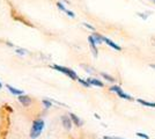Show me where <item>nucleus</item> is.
Returning a JSON list of instances; mask_svg holds the SVG:
<instances>
[{
    "instance_id": "nucleus-3",
    "label": "nucleus",
    "mask_w": 155,
    "mask_h": 139,
    "mask_svg": "<svg viewBox=\"0 0 155 139\" xmlns=\"http://www.w3.org/2000/svg\"><path fill=\"white\" fill-rule=\"evenodd\" d=\"M109 89H110V92L116 93V94L118 95V96H119V98H120V99L130 100V101H131V100H133V98H132L131 95H129V94H126V93L124 92L123 89H122V88H120L119 86H116V85H115V86H111V87H110Z\"/></svg>"
},
{
    "instance_id": "nucleus-2",
    "label": "nucleus",
    "mask_w": 155,
    "mask_h": 139,
    "mask_svg": "<svg viewBox=\"0 0 155 139\" xmlns=\"http://www.w3.org/2000/svg\"><path fill=\"white\" fill-rule=\"evenodd\" d=\"M53 68L54 70H57V71H59V72L64 73L65 75H67V77H70L71 79L73 80H78L79 78H78V74L73 70H71V68H68V67H65V66H60V65H57V64H54L53 65Z\"/></svg>"
},
{
    "instance_id": "nucleus-21",
    "label": "nucleus",
    "mask_w": 155,
    "mask_h": 139,
    "mask_svg": "<svg viewBox=\"0 0 155 139\" xmlns=\"http://www.w3.org/2000/svg\"><path fill=\"white\" fill-rule=\"evenodd\" d=\"M103 139H116V138H115V137H108V136H107V137H104Z\"/></svg>"
},
{
    "instance_id": "nucleus-1",
    "label": "nucleus",
    "mask_w": 155,
    "mask_h": 139,
    "mask_svg": "<svg viewBox=\"0 0 155 139\" xmlns=\"http://www.w3.org/2000/svg\"><path fill=\"white\" fill-rule=\"evenodd\" d=\"M44 121L42 118H37L32 122L31 124V129H30V138L31 139H36L41 136V133L43 132V129H44Z\"/></svg>"
},
{
    "instance_id": "nucleus-7",
    "label": "nucleus",
    "mask_w": 155,
    "mask_h": 139,
    "mask_svg": "<svg viewBox=\"0 0 155 139\" xmlns=\"http://www.w3.org/2000/svg\"><path fill=\"white\" fill-rule=\"evenodd\" d=\"M88 41H89V45H91V51H93V55H94L95 57H97L96 42L94 41V38H93V36H89V37H88Z\"/></svg>"
},
{
    "instance_id": "nucleus-20",
    "label": "nucleus",
    "mask_w": 155,
    "mask_h": 139,
    "mask_svg": "<svg viewBox=\"0 0 155 139\" xmlns=\"http://www.w3.org/2000/svg\"><path fill=\"white\" fill-rule=\"evenodd\" d=\"M84 27H87V28H89V29H91V30H94V27H91V25H88V23H84Z\"/></svg>"
},
{
    "instance_id": "nucleus-23",
    "label": "nucleus",
    "mask_w": 155,
    "mask_h": 139,
    "mask_svg": "<svg viewBox=\"0 0 155 139\" xmlns=\"http://www.w3.org/2000/svg\"><path fill=\"white\" fill-rule=\"evenodd\" d=\"M1 88H2V84H1V82H0V89H1Z\"/></svg>"
},
{
    "instance_id": "nucleus-4",
    "label": "nucleus",
    "mask_w": 155,
    "mask_h": 139,
    "mask_svg": "<svg viewBox=\"0 0 155 139\" xmlns=\"http://www.w3.org/2000/svg\"><path fill=\"white\" fill-rule=\"evenodd\" d=\"M61 124L64 126L66 130H71L72 129V125H73V122H72V119L70 116H67V115H64V116H61Z\"/></svg>"
},
{
    "instance_id": "nucleus-6",
    "label": "nucleus",
    "mask_w": 155,
    "mask_h": 139,
    "mask_svg": "<svg viewBox=\"0 0 155 139\" xmlns=\"http://www.w3.org/2000/svg\"><path fill=\"white\" fill-rule=\"evenodd\" d=\"M19 102L20 103H22V106L28 107L30 103H31V99H30L29 96H27V95H20Z\"/></svg>"
},
{
    "instance_id": "nucleus-11",
    "label": "nucleus",
    "mask_w": 155,
    "mask_h": 139,
    "mask_svg": "<svg viewBox=\"0 0 155 139\" xmlns=\"http://www.w3.org/2000/svg\"><path fill=\"white\" fill-rule=\"evenodd\" d=\"M141 106L143 107H149V108H155V102H148V101H145L142 99H138L137 100Z\"/></svg>"
},
{
    "instance_id": "nucleus-13",
    "label": "nucleus",
    "mask_w": 155,
    "mask_h": 139,
    "mask_svg": "<svg viewBox=\"0 0 155 139\" xmlns=\"http://www.w3.org/2000/svg\"><path fill=\"white\" fill-rule=\"evenodd\" d=\"M101 75H102L105 80L110 81V82H115V78H114V77H111V75H109V74H107V73H101Z\"/></svg>"
},
{
    "instance_id": "nucleus-10",
    "label": "nucleus",
    "mask_w": 155,
    "mask_h": 139,
    "mask_svg": "<svg viewBox=\"0 0 155 139\" xmlns=\"http://www.w3.org/2000/svg\"><path fill=\"white\" fill-rule=\"evenodd\" d=\"M68 116L71 117L72 122H73V124H74V125H77V126H81V125H82V121L79 118L77 115H74V114L71 113L70 115H68Z\"/></svg>"
},
{
    "instance_id": "nucleus-18",
    "label": "nucleus",
    "mask_w": 155,
    "mask_h": 139,
    "mask_svg": "<svg viewBox=\"0 0 155 139\" xmlns=\"http://www.w3.org/2000/svg\"><path fill=\"white\" fill-rule=\"evenodd\" d=\"M66 14H67L68 16H71V18H74V16H75V15H74V13H73V12H71V11H68V9L66 11Z\"/></svg>"
},
{
    "instance_id": "nucleus-9",
    "label": "nucleus",
    "mask_w": 155,
    "mask_h": 139,
    "mask_svg": "<svg viewBox=\"0 0 155 139\" xmlns=\"http://www.w3.org/2000/svg\"><path fill=\"white\" fill-rule=\"evenodd\" d=\"M6 87L8 88V91L12 93L13 95H16V96H20V95H23V92L21 91V89H18V88H15V87L11 86V85H6Z\"/></svg>"
},
{
    "instance_id": "nucleus-17",
    "label": "nucleus",
    "mask_w": 155,
    "mask_h": 139,
    "mask_svg": "<svg viewBox=\"0 0 155 139\" xmlns=\"http://www.w3.org/2000/svg\"><path fill=\"white\" fill-rule=\"evenodd\" d=\"M57 6H58L59 9H60V11H63V12H66V11H67V9L65 8V6L63 5V4H61V2H57Z\"/></svg>"
},
{
    "instance_id": "nucleus-14",
    "label": "nucleus",
    "mask_w": 155,
    "mask_h": 139,
    "mask_svg": "<svg viewBox=\"0 0 155 139\" xmlns=\"http://www.w3.org/2000/svg\"><path fill=\"white\" fill-rule=\"evenodd\" d=\"M78 81H79V82H80V84H81L82 86H84V87H91V85H89V82H88L87 80L80 79V78H79V79H78Z\"/></svg>"
},
{
    "instance_id": "nucleus-12",
    "label": "nucleus",
    "mask_w": 155,
    "mask_h": 139,
    "mask_svg": "<svg viewBox=\"0 0 155 139\" xmlns=\"http://www.w3.org/2000/svg\"><path fill=\"white\" fill-rule=\"evenodd\" d=\"M93 36V38H94V41L96 42V44H100V43H102L103 42V36H101V35H98V34H93L91 35Z\"/></svg>"
},
{
    "instance_id": "nucleus-16",
    "label": "nucleus",
    "mask_w": 155,
    "mask_h": 139,
    "mask_svg": "<svg viewBox=\"0 0 155 139\" xmlns=\"http://www.w3.org/2000/svg\"><path fill=\"white\" fill-rule=\"evenodd\" d=\"M138 137H140V138H143V139H149V137L146 134V133H142V132H137L136 133Z\"/></svg>"
},
{
    "instance_id": "nucleus-19",
    "label": "nucleus",
    "mask_w": 155,
    "mask_h": 139,
    "mask_svg": "<svg viewBox=\"0 0 155 139\" xmlns=\"http://www.w3.org/2000/svg\"><path fill=\"white\" fill-rule=\"evenodd\" d=\"M16 52L19 53V55H25V53H26V50H22V49H18V50H16Z\"/></svg>"
},
{
    "instance_id": "nucleus-5",
    "label": "nucleus",
    "mask_w": 155,
    "mask_h": 139,
    "mask_svg": "<svg viewBox=\"0 0 155 139\" xmlns=\"http://www.w3.org/2000/svg\"><path fill=\"white\" fill-rule=\"evenodd\" d=\"M103 42H105L109 46H111L112 49H115V50H117V51H120L122 50V48L118 45L117 43H115V42H112V41L110 40V38H108V37H104L103 36Z\"/></svg>"
},
{
    "instance_id": "nucleus-24",
    "label": "nucleus",
    "mask_w": 155,
    "mask_h": 139,
    "mask_svg": "<svg viewBox=\"0 0 155 139\" xmlns=\"http://www.w3.org/2000/svg\"><path fill=\"white\" fill-rule=\"evenodd\" d=\"M150 1H152V2H154V4H155V0H150Z\"/></svg>"
},
{
    "instance_id": "nucleus-22",
    "label": "nucleus",
    "mask_w": 155,
    "mask_h": 139,
    "mask_svg": "<svg viewBox=\"0 0 155 139\" xmlns=\"http://www.w3.org/2000/svg\"><path fill=\"white\" fill-rule=\"evenodd\" d=\"M150 67H153V68H155V64H152V65H150Z\"/></svg>"
},
{
    "instance_id": "nucleus-25",
    "label": "nucleus",
    "mask_w": 155,
    "mask_h": 139,
    "mask_svg": "<svg viewBox=\"0 0 155 139\" xmlns=\"http://www.w3.org/2000/svg\"><path fill=\"white\" fill-rule=\"evenodd\" d=\"M116 139H124V138H116Z\"/></svg>"
},
{
    "instance_id": "nucleus-15",
    "label": "nucleus",
    "mask_w": 155,
    "mask_h": 139,
    "mask_svg": "<svg viewBox=\"0 0 155 139\" xmlns=\"http://www.w3.org/2000/svg\"><path fill=\"white\" fill-rule=\"evenodd\" d=\"M42 103H43V106L45 107V108H51L52 107V103L49 101V100H43V101H42Z\"/></svg>"
},
{
    "instance_id": "nucleus-8",
    "label": "nucleus",
    "mask_w": 155,
    "mask_h": 139,
    "mask_svg": "<svg viewBox=\"0 0 155 139\" xmlns=\"http://www.w3.org/2000/svg\"><path fill=\"white\" fill-rule=\"evenodd\" d=\"M87 81L89 82V85H91V86H97V87H103L104 86L103 82H102L101 80L95 79V78H88Z\"/></svg>"
}]
</instances>
